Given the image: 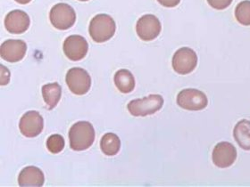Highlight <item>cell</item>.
Instances as JSON below:
<instances>
[{"label":"cell","mask_w":250,"mask_h":187,"mask_svg":"<svg viewBox=\"0 0 250 187\" xmlns=\"http://www.w3.org/2000/svg\"><path fill=\"white\" fill-rule=\"evenodd\" d=\"M70 147L75 151H85L93 145L95 130L88 121H78L69 131Z\"/></svg>","instance_id":"obj_1"},{"label":"cell","mask_w":250,"mask_h":187,"mask_svg":"<svg viewBox=\"0 0 250 187\" xmlns=\"http://www.w3.org/2000/svg\"><path fill=\"white\" fill-rule=\"evenodd\" d=\"M115 20L105 14L97 15L89 23V35L97 43H104L109 40L115 35Z\"/></svg>","instance_id":"obj_2"},{"label":"cell","mask_w":250,"mask_h":187,"mask_svg":"<svg viewBox=\"0 0 250 187\" xmlns=\"http://www.w3.org/2000/svg\"><path fill=\"white\" fill-rule=\"evenodd\" d=\"M164 98L160 94H150L146 97L135 99L128 104V111L135 117H146L162 109Z\"/></svg>","instance_id":"obj_3"},{"label":"cell","mask_w":250,"mask_h":187,"mask_svg":"<svg viewBox=\"0 0 250 187\" xmlns=\"http://www.w3.org/2000/svg\"><path fill=\"white\" fill-rule=\"evenodd\" d=\"M49 19L56 29L65 31L74 25L76 14L71 5L65 3H58L51 8Z\"/></svg>","instance_id":"obj_4"},{"label":"cell","mask_w":250,"mask_h":187,"mask_svg":"<svg viewBox=\"0 0 250 187\" xmlns=\"http://www.w3.org/2000/svg\"><path fill=\"white\" fill-rule=\"evenodd\" d=\"M65 81L70 91L77 95H83L91 87V78L89 73L83 68L74 67L67 72Z\"/></svg>","instance_id":"obj_5"},{"label":"cell","mask_w":250,"mask_h":187,"mask_svg":"<svg viewBox=\"0 0 250 187\" xmlns=\"http://www.w3.org/2000/svg\"><path fill=\"white\" fill-rule=\"evenodd\" d=\"M177 104L188 111H201L208 106V99L206 94L198 89H183L178 94Z\"/></svg>","instance_id":"obj_6"},{"label":"cell","mask_w":250,"mask_h":187,"mask_svg":"<svg viewBox=\"0 0 250 187\" xmlns=\"http://www.w3.org/2000/svg\"><path fill=\"white\" fill-rule=\"evenodd\" d=\"M172 68L181 75L192 73L198 64V56L189 47H182L174 53L172 57Z\"/></svg>","instance_id":"obj_7"},{"label":"cell","mask_w":250,"mask_h":187,"mask_svg":"<svg viewBox=\"0 0 250 187\" xmlns=\"http://www.w3.org/2000/svg\"><path fill=\"white\" fill-rule=\"evenodd\" d=\"M161 30V22L153 15L141 16L136 24L137 34L144 41H152L156 39L159 36Z\"/></svg>","instance_id":"obj_8"},{"label":"cell","mask_w":250,"mask_h":187,"mask_svg":"<svg viewBox=\"0 0 250 187\" xmlns=\"http://www.w3.org/2000/svg\"><path fill=\"white\" fill-rule=\"evenodd\" d=\"M63 53L66 57L73 62L83 60L89 50V44L83 37L72 35L68 37L62 45Z\"/></svg>","instance_id":"obj_9"},{"label":"cell","mask_w":250,"mask_h":187,"mask_svg":"<svg viewBox=\"0 0 250 187\" xmlns=\"http://www.w3.org/2000/svg\"><path fill=\"white\" fill-rule=\"evenodd\" d=\"M21 135L32 138L40 135L44 129V120L36 111H29L21 117L19 123Z\"/></svg>","instance_id":"obj_10"},{"label":"cell","mask_w":250,"mask_h":187,"mask_svg":"<svg viewBox=\"0 0 250 187\" xmlns=\"http://www.w3.org/2000/svg\"><path fill=\"white\" fill-rule=\"evenodd\" d=\"M212 159L215 166L221 168H229L237 159V150L232 144L221 142L214 146Z\"/></svg>","instance_id":"obj_11"},{"label":"cell","mask_w":250,"mask_h":187,"mask_svg":"<svg viewBox=\"0 0 250 187\" xmlns=\"http://www.w3.org/2000/svg\"><path fill=\"white\" fill-rule=\"evenodd\" d=\"M26 52V43L20 39H8L2 43L0 47L1 57L8 62H20Z\"/></svg>","instance_id":"obj_12"},{"label":"cell","mask_w":250,"mask_h":187,"mask_svg":"<svg viewBox=\"0 0 250 187\" xmlns=\"http://www.w3.org/2000/svg\"><path fill=\"white\" fill-rule=\"evenodd\" d=\"M30 17L24 11H11L5 18V29L12 34H21L29 29Z\"/></svg>","instance_id":"obj_13"},{"label":"cell","mask_w":250,"mask_h":187,"mask_svg":"<svg viewBox=\"0 0 250 187\" xmlns=\"http://www.w3.org/2000/svg\"><path fill=\"white\" fill-rule=\"evenodd\" d=\"M45 177L41 168L34 166L24 168L19 174L18 184L21 187H43Z\"/></svg>","instance_id":"obj_14"},{"label":"cell","mask_w":250,"mask_h":187,"mask_svg":"<svg viewBox=\"0 0 250 187\" xmlns=\"http://www.w3.org/2000/svg\"><path fill=\"white\" fill-rule=\"evenodd\" d=\"M233 136L237 144L245 151H250V121L241 120L233 130Z\"/></svg>","instance_id":"obj_15"},{"label":"cell","mask_w":250,"mask_h":187,"mask_svg":"<svg viewBox=\"0 0 250 187\" xmlns=\"http://www.w3.org/2000/svg\"><path fill=\"white\" fill-rule=\"evenodd\" d=\"M115 86L124 94H129L135 89V78L130 71L122 69L115 74Z\"/></svg>","instance_id":"obj_16"},{"label":"cell","mask_w":250,"mask_h":187,"mask_svg":"<svg viewBox=\"0 0 250 187\" xmlns=\"http://www.w3.org/2000/svg\"><path fill=\"white\" fill-rule=\"evenodd\" d=\"M42 95L45 103L47 104V109H54L61 99V95H62L61 86L57 82L44 85L42 87Z\"/></svg>","instance_id":"obj_17"},{"label":"cell","mask_w":250,"mask_h":187,"mask_svg":"<svg viewBox=\"0 0 250 187\" xmlns=\"http://www.w3.org/2000/svg\"><path fill=\"white\" fill-rule=\"evenodd\" d=\"M100 148L105 155H116L120 151L121 148L119 136L114 133H107L103 135L100 141Z\"/></svg>","instance_id":"obj_18"},{"label":"cell","mask_w":250,"mask_h":187,"mask_svg":"<svg viewBox=\"0 0 250 187\" xmlns=\"http://www.w3.org/2000/svg\"><path fill=\"white\" fill-rule=\"evenodd\" d=\"M236 20L244 26H250V0H244L235 9Z\"/></svg>","instance_id":"obj_19"},{"label":"cell","mask_w":250,"mask_h":187,"mask_svg":"<svg viewBox=\"0 0 250 187\" xmlns=\"http://www.w3.org/2000/svg\"><path fill=\"white\" fill-rule=\"evenodd\" d=\"M46 145H47L48 151L52 152L54 154H57L63 150L65 143H64V139L62 135L55 134V135H50L47 138Z\"/></svg>","instance_id":"obj_20"},{"label":"cell","mask_w":250,"mask_h":187,"mask_svg":"<svg viewBox=\"0 0 250 187\" xmlns=\"http://www.w3.org/2000/svg\"><path fill=\"white\" fill-rule=\"evenodd\" d=\"M208 3L214 9L224 10L229 7V5L232 3V0H208Z\"/></svg>","instance_id":"obj_21"},{"label":"cell","mask_w":250,"mask_h":187,"mask_svg":"<svg viewBox=\"0 0 250 187\" xmlns=\"http://www.w3.org/2000/svg\"><path fill=\"white\" fill-rule=\"evenodd\" d=\"M1 67V75H0V84L1 86H5L9 83L10 80V73L9 70L6 69L4 65H0Z\"/></svg>","instance_id":"obj_22"},{"label":"cell","mask_w":250,"mask_h":187,"mask_svg":"<svg viewBox=\"0 0 250 187\" xmlns=\"http://www.w3.org/2000/svg\"><path fill=\"white\" fill-rule=\"evenodd\" d=\"M160 5L165 7H174L180 4L181 0H157Z\"/></svg>","instance_id":"obj_23"},{"label":"cell","mask_w":250,"mask_h":187,"mask_svg":"<svg viewBox=\"0 0 250 187\" xmlns=\"http://www.w3.org/2000/svg\"><path fill=\"white\" fill-rule=\"evenodd\" d=\"M17 3H19V4H21V5H26L28 3H30L31 0H16Z\"/></svg>","instance_id":"obj_24"},{"label":"cell","mask_w":250,"mask_h":187,"mask_svg":"<svg viewBox=\"0 0 250 187\" xmlns=\"http://www.w3.org/2000/svg\"><path fill=\"white\" fill-rule=\"evenodd\" d=\"M79 1H83V2H85V1H89V0H79Z\"/></svg>","instance_id":"obj_25"}]
</instances>
